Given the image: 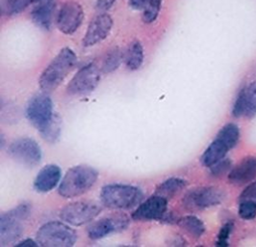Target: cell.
I'll return each mask as SVG.
<instances>
[{"instance_id":"obj_13","label":"cell","mask_w":256,"mask_h":247,"mask_svg":"<svg viewBox=\"0 0 256 247\" xmlns=\"http://www.w3.org/2000/svg\"><path fill=\"white\" fill-rule=\"evenodd\" d=\"M84 20V12L81 5L74 1L66 2L57 15L56 25L66 35L74 34Z\"/></svg>"},{"instance_id":"obj_25","label":"cell","mask_w":256,"mask_h":247,"mask_svg":"<svg viewBox=\"0 0 256 247\" xmlns=\"http://www.w3.org/2000/svg\"><path fill=\"white\" fill-rule=\"evenodd\" d=\"M244 96V116L254 117L256 115V81L243 88Z\"/></svg>"},{"instance_id":"obj_35","label":"cell","mask_w":256,"mask_h":247,"mask_svg":"<svg viewBox=\"0 0 256 247\" xmlns=\"http://www.w3.org/2000/svg\"><path fill=\"white\" fill-rule=\"evenodd\" d=\"M30 1H31V3H34V4H35L38 0H30Z\"/></svg>"},{"instance_id":"obj_14","label":"cell","mask_w":256,"mask_h":247,"mask_svg":"<svg viewBox=\"0 0 256 247\" xmlns=\"http://www.w3.org/2000/svg\"><path fill=\"white\" fill-rule=\"evenodd\" d=\"M168 199L163 196L154 194L146 201L142 202L133 211L131 217L136 221L161 220L166 214Z\"/></svg>"},{"instance_id":"obj_9","label":"cell","mask_w":256,"mask_h":247,"mask_svg":"<svg viewBox=\"0 0 256 247\" xmlns=\"http://www.w3.org/2000/svg\"><path fill=\"white\" fill-rule=\"evenodd\" d=\"M102 70L94 63L80 69L66 86V93L70 96L90 94L100 84Z\"/></svg>"},{"instance_id":"obj_15","label":"cell","mask_w":256,"mask_h":247,"mask_svg":"<svg viewBox=\"0 0 256 247\" xmlns=\"http://www.w3.org/2000/svg\"><path fill=\"white\" fill-rule=\"evenodd\" d=\"M113 26V20L108 14L96 16L88 26L86 34L83 38V47H94L106 39Z\"/></svg>"},{"instance_id":"obj_32","label":"cell","mask_w":256,"mask_h":247,"mask_svg":"<svg viewBox=\"0 0 256 247\" xmlns=\"http://www.w3.org/2000/svg\"><path fill=\"white\" fill-rule=\"evenodd\" d=\"M116 0H98L96 1V10L100 12L108 11L115 3Z\"/></svg>"},{"instance_id":"obj_30","label":"cell","mask_w":256,"mask_h":247,"mask_svg":"<svg viewBox=\"0 0 256 247\" xmlns=\"http://www.w3.org/2000/svg\"><path fill=\"white\" fill-rule=\"evenodd\" d=\"M232 114L234 117L236 118L241 117L244 114V96L243 89L240 91L235 103H234Z\"/></svg>"},{"instance_id":"obj_10","label":"cell","mask_w":256,"mask_h":247,"mask_svg":"<svg viewBox=\"0 0 256 247\" xmlns=\"http://www.w3.org/2000/svg\"><path fill=\"white\" fill-rule=\"evenodd\" d=\"M224 192L215 186H202L188 191L183 197V205L188 209H204L220 204Z\"/></svg>"},{"instance_id":"obj_5","label":"cell","mask_w":256,"mask_h":247,"mask_svg":"<svg viewBox=\"0 0 256 247\" xmlns=\"http://www.w3.org/2000/svg\"><path fill=\"white\" fill-rule=\"evenodd\" d=\"M240 136L239 128L230 123L218 131L214 141L208 146L202 156V163L205 167H211L222 160L228 152L238 143Z\"/></svg>"},{"instance_id":"obj_12","label":"cell","mask_w":256,"mask_h":247,"mask_svg":"<svg viewBox=\"0 0 256 247\" xmlns=\"http://www.w3.org/2000/svg\"><path fill=\"white\" fill-rule=\"evenodd\" d=\"M129 225V218L124 213H115L96 221H92L87 228L90 240H98L110 234L124 231Z\"/></svg>"},{"instance_id":"obj_31","label":"cell","mask_w":256,"mask_h":247,"mask_svg":"<svg viewBox=\"0 0 256 247\" xmlns=\"http://www.w3.org/2000/svg\"><path fill=\"white\" fill-rule=\"evenodd\" d=\"M241 201H252L256 203V182L250 183L244 188L241 195L239 196V202Z\"/></svg>"},{"instance_id":"obj_29","label":"cell","mask_w":256,"mask_h":247,"mask_svg":"<svg viewBox=\"0 0 256 247\" xmlns=\"http://www.w3.org/2000/svg\"><path fill=\"white\" fill-rule=\"evenodd\" d=\"M232 229H233V224L231 222L226 223L222 226V228L220 229V231L218 233V240L216 243L217 245H220V246H228V239L230 235Z\"/></svg>"},{"instance_id":"obj_27","label":"cell","mask_w":256,"mask_h":247,"mask_svg":"<svg viewBox=\"0 0 256 247\" xmlns=\"http://www.w3.org/2000/svg\"><path fill=\"white\" fill-rule=\"evenodd\" d=\"M239 215L246 220L254 219L256 216V203L252 201H241L239 206Z\"/></svg>"},{"instance_id":"obj_11","label":"cell","mask_w":256,"mask_h":247,"mask_svg":"<svg viewBox=\"0 0 256 247\" xmlns=\"http://www.w3.org/2000/svg\"><path fill=\"white\" fill-rule=\"evenodd\" d=\"M8 155L27 167H34L42 160L40 147L33 138L22 137L10 144Z\"/></svg>"},{"instance_id":"obj_34","label":"cell","mask_w":256,"mask_h":247,"mask_svg":"<svg viewBox=\"0 0 256 247\" xmlns=\"http://www.w3.org/2000/svg\"><path fill=\"white\" fill-rule=\"evenodd\" d=\"M16 246H38V241L34 240V239H31V238H26L24 240H22L20 242H16L14 244Z\"/></svg>"},{"instance_id":"obj_17","label":"cell","mask_w":256,"mask_h":247,"mask_svg":"<svg viewBox=\"0 0 256 247\" xmlns=\"http://www.w3.org/2000/svg\"><path fill=\"white\" fill-rule=\"evenodd\" d=\"M256 178V157L248 156L230 171L228 180L234 184H246Z\"/></svg>"},{"instance_id":"obj_4","label":"cell","mask_w":256,"mask_h":247,"mask_svg":"<svg viewBox=\"0 0 256 247\" xmlns=\"http://www.w3.org/2000/svg\"><path fill=\"white\" fill-rule=\"evenodd\" d=\"M31 205L22 203L16 208L4 212L0 217V245L16 244L24 234V223L31 215Z\"/></svg>"},{"instance_id":"obj_3","label":"cell","mask_w":256,"mask_h":247,"mask_svg":"<svg viewBox=\"0 0 256 247\" xmlns=\"http://www.w3.org/2000/svg\"><path fill=\"white\" fill-rule=\"evenodd\" d=\"M144 199L141 188L131 184L111 183L102 188L100 200L104 207L128 210L137 208Z\"/></svg>"},{"instance_id":"obj_6","label":"cell","mask_w":256,"mask_h":247,"mask_svg":"<svg viewBox=\"0 0 256 247\" xmlns=\"http://www.w3.org/2000/svg\"><path fill=\"white\" fill-rule=\"evenodd\" d=\"M40 246L70 247L77 241L76 232L63 222L50 221L44 224L36 234Z\"/></svg>"},{"instance_id":"obj_26","label":"cell","mask_w":256,"mask_h":247,"mask_svg":"<svg viewBox=\"0 0 256 247\" xmlns=\"http://www.w3.org/2000/svg\"><path fill=\"white\" fill-rule=\"evenodd\" d=\"M162 0H148L142 9V21L146 24H152L158 18L161 9Z\"/></svg>"},{"instance_id":"obj_33","label":"cell","mask_w":256,"mask_h":247,"mask_svg":"<svg viewBox=\"0 0 256 247\" xmlns=\"http://www.w3.org/2000/svg\"><path fill=\"white\" fill-rule=\"evenodd\" d=\"M148 2V0H129V4L131 5V7L136 10L144 9Z\"/></svg>"},{"instance_id":"obj_16","label":"cell","mask_w":256,"mask_h":247,"mask_svg":"<svg viewBox=\"0 0 256 247\" xmlns=\"http://www.w3.org/2000/svg\"><path fill=\"white\" fill-rule=\"evenodd\" d=\"M62 178L61 168L56 164L46 165L40 170L34 181L35 189L40 193H46L55 188Z\"/></svg>"},{"instance_id":"obj_7","label":"cell","mask_w":256,"mask_h":247,"mask_svg":"<svg viewBox=\"0 0 256 247\" xmlns=\"http://www.w3.org/2000/svg\"><path fill=\"white\" fill-rule=\"evenodd\" d=\"M26 115L30 124L38 131L44 130L56 115L50 97L44 92L32 97L26 105Z\"/></svg>"},{"instance_id":"obj_2","label":"cell","mask_w":256,"mask_h":247,"mask_svg":"<svg viewBox=\"0 0 256 247\" xmlns=\"http://www.w3.org/2000/svg\"><path fill=\"white\" fill-rule=\"evenodd\" d=\"M98 179V172L87 165L74 166L66 173L59 184L58 193L72 199L88 192Z\"/></svg>"},{"instance_id":"obj_23","label":"cell","mask_w":256,"mask_h":247,"mask_svg":"<svg viewBox=\"0 0 256 247\" xmlns=\"http://www.w3.org/2000/svg\"><path fill=\"white\" fill-rule=\"evenodd\" d=\"M61 130H62V119L59 114L56 113L52 123L38 132L44 140H46L48 143H55L60 138Z\"/></svg>"},{"instance_id":"obj_19","label":"cell","mask_w":256,"mask_h":247,"mask_svg":"<svg viewBox=\"0 0 256 247\" xmlns=\"http://www.w3.org/2000/svg\"><path fill=\"white\" fill-rule=\"evenodd\" d=\"M124 61L129 71H137L144 62V49L139 41H133L124 53Z\"/></svg>"},{"instance_id":"obj_1","label":"cell","mask_w":256,"mask_h":247,"mask_svg":"<svg viewBox=\"0 0 256 247\" xmlns=\"http://www.w3.org/2000/svg\"><path fill=\"white\" fill-rule=\"evenodd\" d=\"M77 56L70 48H64L42 73L38 84L44 93L55 91L76 65Z\"/></svg>"},{"instance_id":"obj_22","label":"cell","mask_w":256,"mask_h":247,"mask_svg":"<svg viewBox=\"0 0 256 247\" xmlns=\"http://www.w3.org/2000/svg\"><path fill=\"white\" fill-rule=\"evenodd\" d=\"M124 60V53L118 48H113L104 55L100 70L104 74H110L118 70Z\"/></svg>"},{"instance_id":"obj_28","label":"cell","mask_w":256,"mask_h":247,"mask_svg":"<svg viewBox=\"0 0 256 247\" xmlns=\"http://www.w3.org/2000/svg\"><path fill=\"white\" fill-rule=\"evenodd\" d=\"M231 170V160L230 159H222L211 166L210 175L214 178H218L224 176L226 173Z\"/></svg>"},{"instance_id":"obj_18","label":"cell","mask_w":256,"mask_h":247,"mask_svg":"<svg viewBox=\"0 0 256 247\" xmlns=\"http://www.w3.org/2000/svg\"><path fill=\"white\" fill-rule=\"evenodd\" d=\"M54 11V0H38L31 12L32 21L38 27L44 30H50L52 28Z\"/></svg>"},{"instance_id":"obj_24","label":"cell","mask_w":256,"mask_h":247,"mask_svg":"<svg viewBox=\"0 0 256 247\" xmlns=\"http://www.w3.org/2000/svg\"><path fill=\"white\" fill-rule=\"evenodd\" d=\"M31 3L30 0H1L0 9L2 16L12 17L22 13Z\"/></svg>"},{"instance_id":"obj_21","label":"cell","mask_w":256,"mask_h":247,"mask_svg":"<svg viewBox=\"0 0 256 247\" xmlns=\"http://www.w3.org/2000/svg\"><path fill=\"white\" fill-rule=\"evenodd\" d=\"M178 224L194 238H200L205 233L204 222L194 215H187L178 219Z\"/></svg>"},{"instance_id":"obj_20","label":"cell","mask_w":256,"mask_h":247,"mask_svg":"<svg viewBox=\"0 0 256 247\" xmlns=\"http://www.w3.org/2000/svg\"><path fill=\"white\" fill-rule=\"evenodd\" d=\"M187 185V182L184 179L172 177L170 179H166V181L161 182L155 190V194L163 196L168 200L172 197L176 195L182 191Z\"/></svg>"},{"instance_id":"obj_8","label":"cell","mask_w":256,"mask_h":247,"mask_svg":"<svg viewBox=\"0 0 256 247\" xmlns=\"http://www.w3.org/2000/svg\"><path fill=\"white\" fill-rule=\"evenodd\" d=\"M102 208L92 202H74L61 208L59 217L66 224L82 226L92 221L100 212Z\"/></svg>"}]
</instances>
